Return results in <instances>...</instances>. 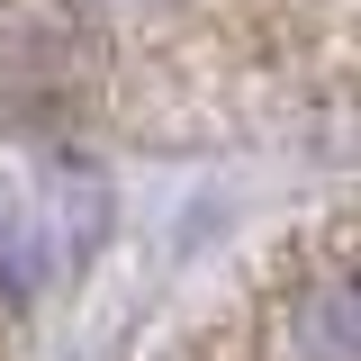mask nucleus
I'll return each instance as SVG.
<instances>
[{"instance_id": "nucleus-1", "label": "nucleus", "mask_w": 361, "mask_h": 361, "mask_svg": "<svg viewBox=\"0 0 361 361\" xmlns=\"http://www.w3.org/2000/svg\"><path fill=\"white\" fill-rule=\"evenodd\" d=\"M289 334H298V361H361V253L325 262L298 289Z\"/></svg>"}, {"instance_id": "nucleus-2", "label": "nucleus", "mask_w": 361, "mask_h": 361, "mask_svg": "<svg viewBox=\"0 0 361 361\" xmlns=\"http://www.w3.org/2000/svg\"><path fill=\"white\" fill-rule=\"evenodd\" d=\"M109 9H154V0H109Z\"/></svg>"}]
</instances>
